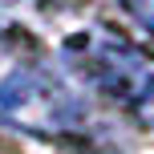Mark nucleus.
<instances>
[{
  "instance_id": "f257e3e1",
  "label": "nucleus",
  "mask_w": 154,
  "mask_h": 154,
  "mask_svg": "<svg viewBox=\"0 0 154 154\" xmlns=\"http://www.w3.org/2000/svg\"><path fill=\"white\" fill-rule=\"evenodd\" d=\"M65 57L77 69V77L130 109L146 130H154V53L142 45L126 41L122 32L93 29V32H73L65 41Z\"/></svg>"
},
{
  "instance_id": "7ed1b4c3",
  "label": "nucleus",
  "mask_w": 154,
  "mask_h": 154,
  "mask_svg": "<svg viewBox=\"0 0 154 154\" xmlns=\"http://www.w3.org/2000/svg\"><path fill=\"white\" fill-rule=\"evenodd\" d=\"M122 8L134 16V20L142 24V29L154 37V0H122Z\"/></svg>"
},
{
  "instance_id": "20e7f679",
  "label": "nucleus",
  "mask_w": 154,
  "mask_h": 154,
  "mask_svg": "<svg viewBox=\"0 0 154 154\" xmlns=\"http://www.w3.org/2000/svg\"><path fill=\"white\" fill-rule=\"evenodd\" d=\"M53 4H61V8H65V4H73V0H53Z\"/></svg>"
},
{
  "instance_id": "f03ea898",
  "label": "nucleus",
  "mask_w": 154,
  "mask_h": 154,
  "mask_svg": "<svg viewBox=\"0 0 154 154\" xmlns=\"http://www.w3.org/2000/svg\"><path fill=\"white\" fill-rule=\"evenodd\" d=\"M0 114H4V122L20 126L29 134H49V138H57V134L73 138V134L93 130L89 106L73 93L65 77H57L45 65H20L4 77Z\"/></svg>"
}]
</instances>
